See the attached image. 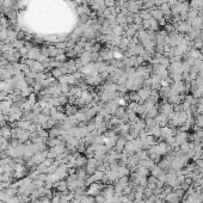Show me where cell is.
<instances>
[{
  "label": "cell",
  "mask_w": 203,
  "mask_h": 203,
  "mask_svg": "<svg viewBox=\"0 0 203 203\" xmlns=\"http://www.w3.org/2000/svg\"><path fill=\"white\" fill-rule=\"evenodd\" d=\"M54 186L57 188V190H59V191H66L67 189H68V183H67V182H63L62 179H60V180H57V182L55 183Z\"/></svg>",
  "instance_id": "1"
},
{
  "label": "cell",
  "mask_w": 203,
  "mask_h": 203,
  "mask_svg": "<svg viewBox=\"0 0 203 203\" xmlns=\"http://www.w3.org/2000/svg\"><path fill=\"white\" fill-rule=\"evenodd\" d=\"M60 130L59 129H52L50 131H49V136L50 138H56L57 136V135H60Z\"/></svg>",
  "instance_id": "3"
},
{
  "label": "cell",
  "mask_w": 203,
  "mask_h": 203,
  "mask_svg": "<svg viewBox=\"0 0 203 203\" xmlns=\"http://www.w3.org/2000/svg\"><path fill=\"white\" fill-rule=\"evenodd\" d=\"M60 201H61V197H60L59 195H56V196L53 197V200H52L50 203H60Z\"/></svg>",
  "instance_id": "4"
},
{
  "label": "cell",
  "mask_w": 203,
  "mask_h": 203,
  "mask_svg": "<svg viewBox=\"0 0 203 203\" xmlns=\"http://www.w3.org/2000/svg\"><path fill=\"white\" fill-rule=\"evenodd\" d=\"M0 134H1V136H3L4 139H6V138H10V136H11V130H10V128H7V127H4V128L1 129V131H0Z\"/></svg>",
  "instance_id": "2"
}]
</instances>
